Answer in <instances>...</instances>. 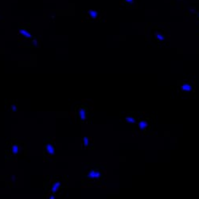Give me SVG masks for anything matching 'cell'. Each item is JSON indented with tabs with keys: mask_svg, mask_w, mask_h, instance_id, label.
<instances>
[{
	"mask_svg": "<svg viewBox=\"0 0 199 199\" xmlns=\"http://www.w3.org/2000/svg\"><path fill=\"white\" fill-rule=\"evenodd\" d=\"M124 1H125L126 3H128V4H131V3H134V0H124Z\"/></svg>",
	"mask_w": 199,
	"mask_h": 199,
	"instance_id": "4fadbf2b",
	"label": "cell"
},
{
	"mask_svg": "<svg viewBox=\"0 0 199 199\" xmlns=\"http://www.w3.org/2000/svg\"><path fill=\"white\" fill-rule=\"evenodd\" d=\"M138 128L141 132H144L148 128V121L146 119H141L138 123Z\"/></svg>",
	"mask_w": 199,
	"mask_h": 199,
	"instance_id": "8992f818",
	"label": "cell"
},
{
	"mask_svg": "<svg viewBox=\"0 0 199 199\" xmlns=\"http://www.w3.org/2000/svg\"><path fill=\"white\" fill-rule=\"evenodd\" d=\"M49 198L50 199H53V198H54V196H49Z\"/></svg>",
	"mask_w": 199,
	"mask_h": 199,
	"instance_id": "9a60e30c",
	"label": "cell"
},
{
	"mask_svg": "<svg viewBox=\"0 0 199 199\" xmlns=\"http://www.w3.org/2000/svg\"><path fill=\"white\" fill-rule=\"evenodd\" d=\"M19 151V146L18 143H15L14 145H12V146L10 147V153L14 155H16Z\"/></svg>",
	"mask_w": 199,
	"mask_h": 199,
	"instance_id": "9c48e42d",
	"label": "cell"
},
{
	"mask_svg": "<svg viewBox=\"0 0 199 199\" xmlns=\"http://www.w3.org/2000/svg\"><path fill=\"white\" fill-rule=\"evenodd\" d=\"M45 151H46V153L49 155H50V156H53V155H54V154H55V152H56L55 146H54V145L52 143H47L45 144Z\"/></svg>",
	"mask_w": 199,
	"mask_h": 199,
	"instance_id": "277c9868",
	"label": "cell"
},
{
	"mask_svg": "<svg viewBox=\"0 0 199 199\" xmlns=\"http://www.w3.org/2000/svg\"><path fill=\"white\" fill-rule=\"evenodd\" d=\"M155 38L158 39L159 41H163L164 39H165L164 36L161 34V33H159V32H155Z\"/></svg>",
	"mask_w": 199,
	"mask_h": 199,
	"instance_id": "7c38bea8",
	"label": "cell"
},
{
	"mask_svg": "<svg viewBox=\"0 0 199 199\" xmlns=\"http://www.w3.org/2000/svg\"><path fill=\"white\" fill-rule=\"evenodd\" d=\"M18 34H20L21 36H22L23 38H26V39H30V38H32L31 34H30V33L28 31V30H27L26 29H24V28H21V29L18 30Z\"/></svg>",
	"mask_w": 199,
	"mask_h": 199,
	"instance_id": "52a82bcc",
	"label": "cell"
},
{
	"mask_svg": "<svg viewBox=\"0 0 199 199\" xmlns=\"http://www.w3.org/2000/svg\"><path fill=\"white\" fill-rule=\"evenodd\" d=\"M90 144V140H89V138L88 137H84L83 138V145L85 148H88Z\"/></svg>",
	"mask_w": 199,
	"mask_h": 199,
	"instance_id": "8fae6325",
	"label": "cell"
},
{
	"mask_svg": "<svg viewBox=\"0 0 199 199\" xmlns=\"http://www.w3.org/2000/svg\"><path fill=\"white\" fill-rule=\"evenodd\" d=\"M88 14L89 16H90V18L93 19H96L98 17V15H99V13L93 10H89L88 11Z\"/></svg>",
	"mask_w": 199,
	"mask_h": 199,
	"instance_id": "30bf717a",
	"label": "cell"
},
{
	"mask_svg": "<svg viewBox=\"0 0 199 199\" xmlns=\"http://www.w3.org/2000/svg\"><path fill=\"white\" fill-rule=\"evenodd\" d=\"M62 183L61 181H54V182L53 183V185H52V186H51V189H50L52 194H55L56 193H57L58 190H60V188L62 187Z\"/></svg>",
	"mask_w": 199,
	"mask_h": 199,
	"instance_id": "5b68a950",
	"label": "cell"
},
{
	"mask_svg": "<svg viewBox=\"0 0 199 199\" xmlns=\"http://www.w3.org/2000/svg\"><path fill=\"white\" fill-rule=\"evenodd\" d=\"M103 173L99 169H92L86 174V178L89 180H98L102 177Z\"/></svg>",
	"mask_w": 199,
	"mask_h": 199,
	"instance_id": "7a4b0ae2",
	"label": "cell"
},
{
	"mask_svg": "<svg viewBox=\"0 0 199 199\" xmlns=\"http://www.w3.org/2000/svg\"><path fill=\"white\" fill-rule=\"evenodd\" d=\"M125 122H127L128 124H134L135 123H136L137 119L136 117L134 116V115H128V116L125 117Z\"/></svg>",
	"mask_w": 199,
	"mask_h": 199,
	"instance_id": "ba28073f",
	"label": "cell"
},
{
	"mask_svg": "<svg viewBox=\"0 0 199 199\" xmlns=\"http://www.w3.org/2000/svg\"><path fill=\"white\" fill-rule=\"evenodd\" d=\"M180 90L182 93L190 94L194 91V84L191 81H185L180 86Z\"/></svg>",
	"mask_w": 199,
	"mask_h": 199,
	"instance_id": "6da1fadb",
	"label": "cell"
},
{
	"mask_svg": "<svg viewBox=\"0 0 199 199\" xmlns=\"http://www.w3.org/2000/svg\"><path fill=\"white\" fill-rule=\"evenodd\" d=\"M190 11H192V12H194V10H193V9H190Z\"/></svg>",
	"mask_w": 199,
	"mask_h": 199,
	"instance_id": "2e32d148",
	"label": "cell"
},
{
	"mask_svg": "<svg viewBox=\"0 0 199 199\" xmlns=\"http://www.w3.org/2000/svg\"><path fill=\"white\" fill-rule=\"evenodd\" d=\"M11 110L13 111H17V106H15V105H13L11 107Z\"/></svg>",
	"mask_w": 199,
	"mask_h": 199,
	"instance_id": "5bb4252c",
	"label": "cell"
},
{
	"mask_svg": "<svg viewBox=\"0 0 199 199\" xmlns=\"http://www.w3.org/2000/svg\"><path fill=\"white\" fill-rule=\"evenodd\" d=\"M77 115L81 121H85L87 119V109L83 106L80 107L77 110Z\"/></svg>",
	"mask_w": 199,
	"mask_h": 199,
	"instance_id": "3957f363",
	"label": "cell"
}]
</instances>
